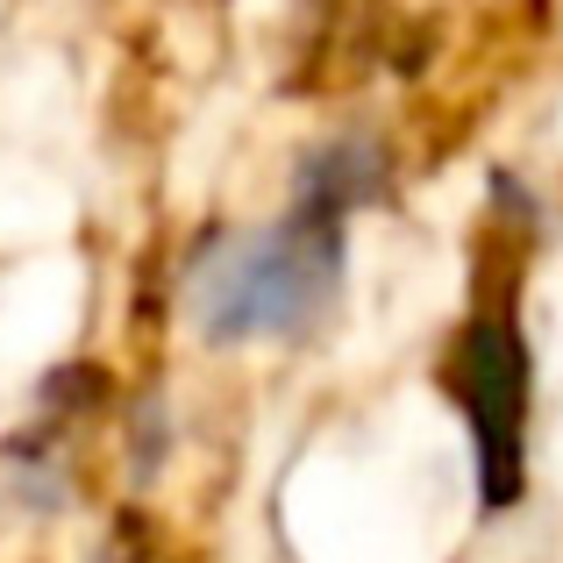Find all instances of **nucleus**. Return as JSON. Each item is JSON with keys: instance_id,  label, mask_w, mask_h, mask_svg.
<instances>
[{"instance_id": "f257e3e1", "label": "nucleus", "mask_w": 563, "mask_h": 563, "mask_svg": "<svg viewBox=\"0 0 563 563\" xmlns=\"http://www.w3.org/2000/svg\"><path fill=\"white\" fill-rule=\"evenodd\" d=\"M343 221L335 207L292 200L286 221L214 243L192 272V321L214 350L235 343H300L343 286Z\"/></svg>"}, {"instance_id": "7ed1b4c3", "label": "nucleus", "mask_w": 563, "mask_h": 563, "mask_svg": "<svg viewBox=\"0 0 563 563\" xmlns=\"http://www.w3.org/2000/svg\"><path fill=\"white\" fill-rule=\"evenodd\" d=\"M378 192H385V157L364 136H335L300 165V200L335 207V214H357V207L378 200Z\"/></svg>"}, {"instance_id": "f03ea898", "label": "nucleus", "mask_w": 563, "mask_h": 563, "mask_svg": "<svg viewBox=\"0 0 563 563\" xmlns=\"http://www.w3.org/2000/svg\"><path fill=\"white\" fill-rule=\"evenodd\" d=\"M442 385L464 407L471 456H478V507L507 514L528 493V413H536V357H528L521 329V257L499 264L485 278L471 314L456 321L450 357H442Z\"/></svg>"}]
</instances>
